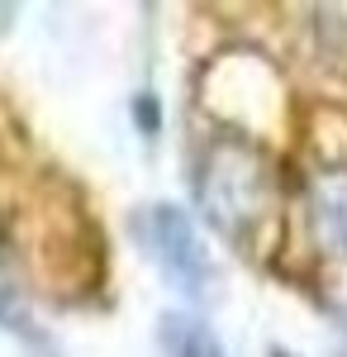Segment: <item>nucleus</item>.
I'll use <instances>...</instances> for the list:
<instances>
[{"label":"nucleus","instance_id":"obj_6","mask_svg":"<svg viewBox=\"0 0 347 357\" xmlns=\"http://www.w3.org/2000/svg\"><path fill=\"white\" fill-rule=\"evenodd\" d=\"M271 357H291V353H271Z\"/></svg>","mask_w":347,"mask_h":357},{"label":"nucleus","instance_id":"obj_3","mask_svg":"<svg viewBox=\"0 0 347 357\" xmlns=\"http://www.w3.org/2000/svg\"><path fill=\"white\" fill-rule=\"evenodd\" d=\"M309 205H314V224H319V238L333 252H347V172H319L314 176V191H309Z\"/></svg>","mask_w":347,"mask_h":357},{"label":"nucleus","instance_id":"obj_4","mask_svg":"<svg viewBox=\"0 0 347 357\" xmlns=\"http://www.w3.org/2000/svg\"><path fill=\"white\" fill-rule=\"evenodd\" d=\"M157 343H162V357H224V343L214 338L210 324L195 319V314H181V310L162 314Z\"/></svg>","mask_w":347,"mask_h":357},{"label":"nucleus","instance_id":"obj_5","mask_svg":"<svg viewBox=\"0 0 347 357\" xmlns=\"http://www.w3.org/2000/svg\"><path fill=\"white\" fill-rule=\"evenodd\" d=\"M0 324L24 329L29 338H38V333H33V324H29V314H24V305H20V296L10 291V281H5V276H0Z\"/></svg>","mask_w":347,"mask_h":357},{"label":"nucleus","instance_id":"obj_1","mask_svg":"<svg viewBox=\"0 0 347 357\" xmlns=\"http://www.w3.org/2000/svg\"><path fill=\"white\" fill-rule=\"evenodd\" d=\"M271 162L257 143L238 134H219L205 143L200 162H195V200L205 210V220L229 234L247 238L271 210Z\"/></svg>","mask_w":347,"mask_h":357},{"label":"nucleus","instance_id":"obj_2","mask_svg":"<svg viewBox=\"0 0 347 357\" xmlns=\"http://www.w3.org/2000/svg\"><path fill=\"white\" fill-rule=\"evenodd\" d=\"M138 238L143 248L157 257V267L167 272V281H176L181 291L200 296L210 286V257H205V243L195 234V224L186 220L181 205H148L138 210Z\"/></svg>","mask_w":347,"mask_h":357}]
</instances>
